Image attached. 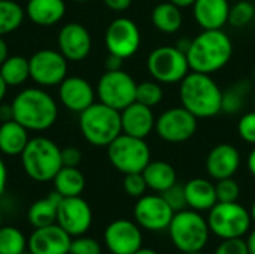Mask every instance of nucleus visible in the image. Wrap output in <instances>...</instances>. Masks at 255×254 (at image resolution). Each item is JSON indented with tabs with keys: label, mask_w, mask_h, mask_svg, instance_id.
Returning <instances> with one entry per match:
<instances>
[{
	"label": "nucleus",
	"mask_w": 255,
	"mask_h": 254,
	"mask_svg": "<svg viewBox=\"0 0 255 254\" xmlns=\"http://www.w3.org/2000/svg\"><path fill=\"white\" fill-rule=\"evenodd\" d=\"M60 100L72 112L81 114L94 103L93 85L81 76H66L60 84Z\"/></svg>",
	"instance_id": "nucleus-19"
},
{
	"label": "nucleus",
	"mask_w": 255,
	"mask_h": 254,
	"mask_svg": "<svg viewBox=\"0 0 255 254\" xmlns=\"http://www.w3.org/2000/svg\"><path fill=\"white\" fill-rule=\"evenodd\" d=\"M253 102H254V111H255V91H254V96H253Z\"/></svg>",
	"instance_id": "nucleus-57"
},
{
	"label": "nucleus",
	"mask_w": 255,
	"mask_h": 254,
	"mask_svg": "<svg viewBox=\"0 0 255 254\" xmlns=\"http://www.w3.org/2000/svg\"><path fill=\"white\" fill-rule=\"evenodd\" d=\"M247 246H248L250 254H255V229L250 232V235L247 238Z\"/></svg>",
	"instance_id": "nucleus-49"
},
{
	"label": "nucleus",
	"mask_w": 255,
	"mask_h": 254,
	"mask_svg": "<svg viewBox=\"0 0 255 254\" xmlns=\"http://www.w3.org/2000/svg\"><path fill=\"white\" fill-rule=\"evenodd\" d=\"M72 1H76V3H84V1H88V0H72Z\"/></svg>",
	"instance_id": "nucleus-56"
},
{
	"label": "nucleus",
	"mask_w": 255,
	"mask_h": 254,
	"mask_svg": "<svg viewBox=\"0 0 255 254\" xmlns=\"http://www.w3.org/2000/svg\"><path fill=\"white\" fill-rule=\"evenodd\" d=\"M21 254H31V253H30V252L27 250V252H24V253H21Z\"/></svg>",
	"instance_id": "nucleus-59"
},
{
	"label": "nucleus",
	"mask_w": 255,
	"mask_h": 254,
	"mask_svg": "<svg viewBox=\"0 0 255 254\" xmlns=\"http://www.w3.org/2000/svg\"><path fill=\"white\" fill-rule=\"evenodd\" d=\"M238 133L242 141L255 145V111L247 112L238 123Z\"/></svg>",
	"instance_id": "nucleus-40"
},
{
	"label": "nucleus",
	"mask_w": 255,
	"mask_h": 254,
	"mask_svg": "<svg viewBox=\"0 0 255 254\" xmlns=\"http://www.w3.org/2000/svg\"><path fill=\"white\" fill-rule=\"evenodd\" d=\"M66 13L64 0H28L25 15L37 25L49 27L63 19Z\"/></svg>",
	"instance_id": "nucleus-23"
},
{
	"label": "nucleus",
	"mask_w": 255,
	"mask_h": 254,
	"mask_svg": "<svg viewBox=\"0 0 255 254\" xmlns=\"http://www.w3.org/2000/svg\"><path fill=\"white\" fill-rule=\"evenodd\" d=\"M241 166V153L232 144L215 145L206 157V171L211 178L223 180L233 177Z\"/></svg>",
	"instance_id": "nucleus-21"
},
{
	"label": "nucleus",
	"mask_w": 255,
	"mask_h": 254,
	"mask_svg": "<svg viewBox=\"0 0 255 254\" xmlns=\"http://www.w3.org/2000/svg\"><path fill=\"white\" fill-rule=\"evenodd\" d=\"M30 78L43 87L60 85L67 75V58L55 49H39L28 58Z\"/></svg>",
	"instance_id": "nucleus-12"
},
{
	"label": "nucleus",
	"mask_w": 255,
	"mask_h": 254,
	"mask_svg": "<svg viewBox=\"0 0 255 254\" xmlns=\"http://www.w3.org/2000/svg\"><path fill=\"white\" fill-rule=\"evenodd\" d=\"M146 67L152 79L160 84L181 82L191 70L187 54L176 45H163L152 49L148 55Z\"/></svg>",
	"instance_id": "nucleus-9"
},
{
	"label": "nucleus",
	"mask_w": 255,
	"mask_h": 254,
	"mask_svg": "<svg viewBox=\"0 0 255 254\" xmlns=\"http://www.w3.org/2000/svg\"><path fill=\"white\" fill-rule=\"evenodd\" d=\"M57 225L72 238L85 235L93 225V211L90 204L81 196L63 198L57 211Z\"/></svg>",
	"instance_id": "nucleus-15"
},
{
	"label": "nucleus",
	"mask_w": 255,
	"mask_h": 254,
	"mask_svg": "<svg viewBox=\"0 0 255 254\" xmlns=\"http://www.w3.org/2000/svg\"><path fill=\"white\" fill-rule=\"evenodd\" d=\"M167 231L172 244L181 253L203 252L211 235L208 220L194 210H182L175 213Z\"/></svg>",
	"instance_id": "nucleus-6"
},
{
	"label": "nucleus",
	"mask_w": 255,
	"mask_h": 254,
	"mask_svg": "<svg viewBox=\"0 0 255 254\" xmlns=\"http://www.w3.org/2000/svg\"><path fill=\"white\" fill-rule=\"evenodd\" d=\"M9 57V51H7V43L4 42V39L0 36V64Z\"/></svg>",
	"instance_id": "nucleus-48"
},
{
	"label": "nucleus",
	"mask_w": 255,
	"mask_h": 254,
	"mask_svg": "<svg viewBox=\"0 0 255 254\" xmlns=\"http://www.w3.org/2000/svg\"><path fill=\"white\" fill-rule=\"evenodd\" d=\"M140 30L137 24L126 16L114 19L105 33V43L109 54H115L121 58L133 57L140 46Z\"/></svg>",
	"instance_id": "nucleus-13"
},
{
	"label": "nucleus",
	"mask_w": 255,
	"mask_h": 254,
	"mask_svg": "<svg viewBox=\"0 0 255 254\" xmlns=\"http://www.w3.org/2000/svg\"><path fill=\"white\" fill-rule=\"evenodd\" d=\"M151 21L158 31L166 33V34H173L182 27L184 16H182L181 7L167 0V1L158 3L152 9Z\"/></svg>",
	"instance_id": "nucleus-28"
},
{
	"label": "nucleus",
	"mask_w": 255,
	"mask_h": 254,
	"mask_svg": "<svg viewBox=\"0 0 255 254\" xmlns=\"http://www.w3.org/2000/svg\"><path fill=\"white\" fill-rule=\"evenodd\" d=\"M251 213L239 202H217L208 216L211 234L220 240L244 238L251 226Z\"/></svg>",
	"instance_id": "nucleus-7"
},
{
	"label": "nucleus",
	"mask_w": 255,
	"mask_h": 254,
	"mask_svg": "<svg viewBox=\"0 0 255 254\" xmlns=\"http://www.w3.org/2000/svg\"><path fill=\"white\" fill-rule=\"evenodd\" d=\"M123 187L126 190V193L131 198H142L148 189L146 181L143 178L142 172H134V174H126L124 181H123Z\"/></svg>",
	"instance_id": "nucleus-37"
},
{
	"label": "nucleus",
	"mask_w": 255,
	"mask_h": 254,
	"mask_svg": "<svg viewBox=\"0 0 255 254\" xmlns=\"http://www.w3.org/2000/svg\"><path fill=\"white\" fill-rule=\"evenodd\" d=\"M253 90V85L248 79H241L230 85L226 91H223V103H221V112L226 114H238L244 109L247 99L250 97V93Z\"/></svg>",
	"instance_id": "nucleus-30"
},
{
	"label": "nucleus",
	"mask_w": 255,
	"mask_h": 254,
	"mask_svg": "<svg viewBox=\"0 0 255 254\" xmlns=\"http://www.w3.org/2000/svg\"><path fill=\"white\" fill-rule=\"evenodd\" d=\"M106 148L109 162L124 175L142 172L151 162V150L140 138L121 133Z\"/></svg>",
	"instance_id": "nucleus-8"
},
{
	"label": "nucleus",
	"mask_w": 255,
	"mask_h": 254,
	"mask_svg": "<svg viewBox=\"0 0 255 254\" xmlns=\"http://www.w3.org/2000/svg\"><path fill=\"white\" fill-rule=\"evenodd\" d=\"M6 90H7V84L4 82V79H3L1 75H0V102L3 100V97H4V94H6Z\"/></svg>",
	"instance_id": "nucleus-52"
},
{
	"label": "nucleus",
	"mask_w": 255,
	"mask_h": 254,
	"mask_svg": "<svg viewBox=\"0 0 255 254\" xmlns=\"http://www.w3.org/2000/svg\"><path fill=\"white\" fill-rule=\"evenodd\" d=\"M134 254H158V253H157L155 250H152V249H143V247H142L139 252H136Z\"/></svg>",
	"instance_id": "nucleus-53"
},
{
	"label": "nucleus",
	"mask_w": 255,
	"mask_h": 254,
	"mask_svg": "<svg viewBox=\"0 0 255 254\" xmlns=\"http://www.w3.org/2000/svg\"><path fill=\"white\" fill-rule=\"evenodd\" d=\"M21 163L25 174L33 181H52L57 172L63 168L61 150L54 141L37 136L30 139L25 145L21 153Z\"/></svg>",
	"instance_id": "nucleus-4"
},
{
	"label": "nucleus",
	"mask_w": 255,
	"mask_h": 254,
	"mask_svg": "<svg viewBox=\"0 0 255 254\" xmlns=\"http://www.w3.org/2000/svg\"><path fill=\"white\" fill-rule=\"evenodd\" d=\"M179 99L197 118H211L221 112L223 91L208 73L190 72L179 82Z\"/></svg>",
	"instance_id": "nucleus-2"
},
{
	"label": "nucleus",
	"mask_w": 255,
	"mask_h": 254,
	"mask_svg": "<svg viewBox=\"0 0 255 254\" xmlns=\"http://www.w3.org/2000/svg\"><path fill=\"white\" fill-rule=\"evenodd\" d=\"M27 252V238L13 226L0 228V254H21Z\"/></svg>",
	"instance_id": "nucleus-33"
},
{
	"label": "nucleus",
	"mask_w": 255,
	"mask_h": 254,
	"mask_svg": "<svg viewBox=\"0 0 255 254\" xmlns=\"http://www.w3.org/2000/svg\"><path fill=\"white\" fill-rule=\"evenodd\" d=\"M185 198L190 210L194 211H209L217 202L215 184L208 181L206 178H193L185 186Z\"/></svg>",
	"instance_id": "nucleus-24"
},
{
	"label": "nucleus",
	"mask_w": 255,
	"mask_h": 254,
	"mask_svg": "<svg viewBox=\"0 0 255 254\" xmlns=\"http://www.w3.org/2000/svg\"><path fill=\"white\" fill-rule=\"evenodd\" d=\"M197 120L184 106L170 108L155 120V132L169 144H181L194 136L197 132Z\"/></svg>",
	"instance_id": "nucleus-11"
},
{
	"label": "nucleus",
	"mask_w": 255,
	"mask_h": 254,
	"mask_svg": "<svg viewBox=\"0 0 255 254\" xmlns=\"http://www.w3.org/2000/svg\"><path fill=\"white\" fill-rule=\"evenodd\" d=\"M169 1H172L173 4H176V6H179V7L182 9V7H190V6H193L196 0H169Z\"/></svg>",
	"instance_id": "nucleus-51"
},
{
	"label": "nucleus",
	"mask_w": 255,
	"mask_h": 254,
	"mask_svg": "<svg viewBox=\"0 0 255 254\" xmlns=\"http://www.w3.org/2000/svg\"><path fill=\"white\" fill-rule=\"evenodd\" d=\"M215 192L218 202H238L241 196V187L233 177L218 180L215 184Z\"/></svg>",
	"instance_id": "nucleus-36"
},
{
	"label": "nucleus",
	"mask_w": 255,
	"mask_h": 254,
	"mask_svg": "<svg viewBox=\"0 0 255 254\" xmlns=\"http://www.w3.org/2000/svg\"><path fill=\"white\" fill-rule=\"evenodd\" d=\"M58 48L67 61H81L91 51V34L82 24L69 22L58 33Z\"/></svg>",
	"instance_id": "nucleus-18"
},
{
	"label": "nucleus",
	"mask_w": 255,
	"mask_h": 254,
	"mask_svg": "<svg viewBox=\"0 0 255 254\" xmlns=\"http://www.w3.org/2000/svg\"><path fill=\"white\" fill-rule=\"evenodd\" d=\"M182 254H205L203 252H191V253H182Z\"/></svg>",
	"instance_id": "nucleus-55"
},
{
	"label": "nucleus",
	"mask_w": 255,
	"mask_h": 254,
	"mask_svg": "<svg viewBox=\"0 0 255 254\" xmlns=\"http://www.w3.org/2000/svg\"><path fill=\"white\" fill-rule=\"evenodd\" d=\"M247 166H248L250 174H251V175L255 178V147L251 150V153H250V156H248Z\"/></svg>",
	"instance_id": "nucleus-47"
},
{
	"label": "nucleus",
	"mask_w": 255,
	"mask_h": 254,
	"mask_svg": "<svg viewBox=\"0 0 255 254\" xmlns=\"http://www.w3.org/2000/svg\"><path fill=\"white\" fill-rule=\"evenodd\" d=\"M61 199L63 198L54 190L46 198H42V199L33 202L27 211L28 223L34 229L57 223V211H58V205H60Z\"/></svg>",
	"instance_id": "nucleus-25"
},
{
	"label": "nucleus",
	"mask_w": 255,
	"mask_h": 254,
	"mask_svg": "<svg viewBox=\"0 0 255 254\" xmlns=\"http://www.w3.org/2000/svg\"><path fill=\"white\" fill-rule=\"evenodd\" d=\"M123 61H124V58H121V57H118L115 54H109L108 58H106V63H105L106 70H120V69H123Z\"/></svg>",
	"instance_id": "nucleus-44"
},
{
	"label": "nucleus",
	"mask_w": 255,
	"mask_h": 254,
	"mask_svg": "<svg viewBox=\"0 0 255 254\" xmlns=\"http://www.w3.org/2000/svg\"><path fill=\"white\" fill-rule=\"evenodd\" d=\"M54 190L61 198L81 196L85 189V177L78 168L63 166L52 180Z\"/></svg>",
	"instance_id": "nucleus-29"
},
{
	"label": "nucleus",
	"mask_w": 255,
	"mask_h": 254,
	"mask_svg": "<svg viewBox=\"0 0 255 254\" xmlns=\"http://www.w3.org/2000/svg\"><path fill=\"white\" fill-rule=\"evenodd\" d=\"M142 174H143L148 189L160 195L178 183L175 168L170 163L163 162V160H155V162L151 160L146 165V168L142 171Z\"/></svg>",
	"instance_id": "nucleus-27"
},
{
	"label": "nucleus",
	"mask_w": 255,
	"mask_h": 254,
	"mask_svg": "<svg viewBox=\"0 0 255 254\" xmlns=\"http://www.w3.org/2000/svg\"><path fill=\"white\" fill-rule=\"evenodd\" d=\"M6 181H7L6 165H4V162L0 159V196L3 195V192H4V189H6Z\"/></svg>",
	"instance_id": "nucleus-46"
},
{
	"label": "nucleus",
	"mask_w": 255,
	"mask_h": 254,
	"mask_svg": "<svg viewBox=\"0 0 255 254\" xmlns=\"http://www.w3.org/2000/svg\"><path fill=\"white\" fill-rule=\"evenodd\" d=\"M105 4L115 12H123L126 9H128L133 3V0H103Z\"/></svg>",
	"instance_id": "nucleus-43"
},
{
	"label": "nucleus",
	"mask_w": 255,
	"mask_h": 254,
	"mask_svg": "<svg viewBox=\"0 0 255 254\" xmlns=\"http://www.w3.org/2000/svg\"><path fill=\"white\" fill-rule=\"evenodd\" d=\"M13 120L12 105H0V123Z\"/></svg>",
	"instance_id": "nucleus-45"
},
{
	"label": "nucleus",
	"mask_w": 255,
	"mask_h": 254,
	"mask_svg": "<svg viewBox=\"0 0 255 254\" xmlns=\"http://www.w3.org/2000/svg\"><path fill=\"white\" fill-rule=\"evenodd\" d=\"M105 246L112 254H134L143 246L140 226L136 222L118 219L108 225L103 234Z\"/></svg>",
	"instance_id": "nucleus-16"
},
{
	"label": "nucleus",
	"mask_w": 255,
	"mask_h": 254,
	"mask_svg": "<svg viewBox=\"0 0 255 254\" xmlns=\"http://www.w3.org/2000/svg\"><path fill=\"white\" fill-rule=\"evenodd\" d=\"M79 129L94 147H108L123 133L121 112L99 102L79 114Z\"/></svg>",
	"instance_id": "nucleus-5"
},
{
	"label": "nucleus",
	"mask_w": 255,
	"mask_h": 254,
	"mask_svg": "<svg viewBox=\"0 0 255 254\" xmlns=\"http://www.w3.org/2000/svg\"><path fill=\"white\" fill-rule=\"evenodd\" d=\"M121 112V129L123 133L145 139L155 130V115L152 108L142 105L139 102H133Z\"/></svg>",
	"instance_id": "nucleus-20"
},
{
	"label": "nucleus",
	"mask_w": 255,
	"mask_h": 254,
	"mask_svg": "<svg viewBox=\"0 0 255 254\" xmlns=\"http://www.w3.org/2000/svg\"><path fill=\"white\" fill-rule=\"evenodd\" d=\"M72 237L57 223L36 228L27 240V250L31 254H69Z\"/></svg>",
	"instance_id": "nucleus-17"
},
{
	"label": "nucleus",
	"mask_w": 255,
	"mask_h": 254,
	"mask_svg": "<svg viewBox=\"0 0 255 254\" xmlns=\"http://www.w3.org/2000/svg\"><path fill=\"white\" fill-rule=\"evenodd\" d=\"M255 18V6L254 3L248 0H239L230 7L229 13V24L235 28H242L248 25Z\"/></svg>",
	"instance_id": "nucleus-35"
},
{
	"label": "nucleus",
	"mask_w": 255,
	"mask_h": 254,
	"mask_svg": "<svg viewBox=\"0 0 255 254\" xmlns=\"http://www.w3.org/2000/svg\"><path fill=\"white\" fill-rule=\"evenodd\" d=\"M191 7L196 22L203 30H218L229 22L232 6L229 0H196Z\"/></svg>",
	"instance_id": "nucleus-22"
},
{
	"label": "nucleus",
	"mask_w": 255,
	"mask_h": 254,
	"mask_svg": "<svg viewBox=\"0 0 255 254\" xmlns=\"http://www.w3.org/2000/svg\"><path fill=\"white\" fill-rule=\"evenodd\" d=\"M0 228H1V213H0Z\"/></svg>",
	"instance_id": "nucleus-58"
},
{
	"label": "nucleus",
	"mask_w": 255,
	"mask_h": 254,
	"mask_svg": "<svg viewBox=\"0 0 255 254\" xmlns=\"http://www.w3.org/2000/svg\"><path fill=\"white\" fill-rule=\"evenodd\" d=\"M69 254H102V247L96 240L81 235L72 240Z\"/></svg>",
	"instance_id": "nucleus-39"
},
{
	"label": "nucleus",
	"mask_w": 255,
	"mask_h": 254,
	"mask_svg": "<svg viewBox=\"0 0 255 254\" xmlns=\"http://www.w3.org/2000/svg\"><path fill=\"white\" fill-rule=\"evenodd\" d=\"M137 82L126 70H106L97 82L96 94L99 100L117 111H123L136 102Z\"/></svg>",
	"instance_id": "nucleus-10"
},
{
	"label": "nucleus",
	"mask_w": 255,
	"mask_h": 254,
	"mask_svg": "<svg viewBox=\"0 0 255 254\" xmlns=\"http://www.w3.org/2000/svg\"><path fill=\"white\" fill-rule=\"evenodd\" d=\"M214 254H250V252L244 238H232L223 240L221 244L215 249Z\"/></svg>",
	"instance_id": "nucleus-41"
},
{
	"label": "nucleus",
	"mask_w": 255,
	"mask_h": 254,
	"mask_svg": "<svg viewBox=\"0 0 255 254\" xmlns=\"http://www.w3.org/2000/svg\"><path fill=\"white\" fill-rule=\"evenodd\" d=\"M161 196L164 198V201L169 204V207L178 213V211H182V210H187L188 205H187V198H185V189L184 186L181 184H173L170 189H167L166 192L161 193Z\"/></svg>",
	"instance_id": "nucleus-38"
},
{
	"label": "nucleus",
	"mask_w": 255,
	"mask_h": 254,
	"mask_svg": "<svg viewBox=\"0 0 255 254\" xmlns=\"http://www.w3.org/2000/svg\"><path fill=\"white\" fill-rule=\"evenodd\" d=\"M82 160V154L76 147H67L64 150H61V162L63 166H72V168H78V165Z\"/></svg>",
	"instance_id": "nucleus-42"
},
{
	"label": "nucleus",
	"mask_w": 255,
	"mask_h": 254,
	"mask_svg": "<svg viewBox=\"0 0 255 254\" xmlns=\"http://www.w3.org/2000/svg\"><path fill=\"white\" fill-rule=\"evenodd\" d=\"M233 55V43L223 30H203L194 39L187 51L190 69L200 73H214L221 70Z\"/></svg>",
	"instance_id": "nucleus-1"
},
{
	"label": "nucleus",
	"mask_w": 255,
	"mask_h": 254,
	"mask_svg": "<svg viewBox=\"0 0 255 254\" xmlns=\"http://www.w3.org/2000/svg\"><path fill=\"white\" fill-rule=\"evenodd\" d=\"M134 222L146 231L160 232L166 231L175 216L164 198L158 195H143L137 199L133 210Z\"/></svg>",
	"instance_id": "nucleus-14"
},
{
	"label": "nucleus",
	"mask_w": 255,
	"mask_h": 254,
	"mask_svg": "<svg viewBox=\"0 0 255 254\" xmlns=\"http://www.w3.org/2000/svg\"><path fill=\"white\" fill-rule=\"evenodd\" d=\"M0 75L4 82L12 87L21 85L30 78V64L25 57L10 55L0 64Z\"/></svg>",
	"instance_id": "nucleus-31"
},
{
	"label": "nucleus",
	"mask_w": 255,
	"mask_h": 254,
	"mask_svg": "<svg viewBox=\"0 0 255 254\" xmlns=\"http://www.w3.org/2000/svg\"><path fill=\"white\" fill-rule=\"evenodd\" d=\"M28 130L15 120L0 124V151L6 156H21L28 144Z\"/></svg>",
	"instance_id": "nucleus-26"
},
{
	"label": "nucleus",
	"mask_w": 255,
	"mask_h": 254,
	"mask_svg": "<svg viewBox=\"0 0 255 254\" xmlns=\"http://www.w3.org/2000/svg\"><path fill=\"white\" fill-rule=\"evenodd\" d=\"M163 88L161 84L155 79L152 81H142L136 87V102L146 105L149 108L157 106L163 100Z\"/></svg>",
	"instance_id": "nucleus-34"
},
{
	"label": "nucleus",
	"mask_w": 255,
	"mask_h": 254,
	"mask_svg": "<svg viewBox=\"0 0 255 254\" xmlns=\"http://www.w3.org/2000/svg\"><path fill=\"white\" fill-rule=\"evenodd\" d=\"M13 120L27 130L42 132L49 129L58 117L54 97L42 88H25L12 102Z\"/></svg>",
	"instance_id": "nucleus-3"
},
{
	"label": "nucleus",
	"mask_w": 255,
	"mask_h": 254,
	"mask_svg": "<svg viewBox=\"0 0 255 254\" xmlns=\"http://www.w3.org/2000/svg\"><path fill=\"white\" fill-rule=\"evenodd\" d=\"M190 45H191V39H188V37H184V39H181V40L176 43V48H179L182 52H185V54H187V51H188Z\"/></svg>",
	"instance_id": "nucleus-50"
},
{
	"label": "nucleus",
	"mask_w": 255,
	"mask_h": 254,
	"mask_svg": "<svg viewBox=\"0 0 255 254\" xmlns=\"http://www.w3.org/2000/svg\"><path fill=\"white\" fill-rule=\"evenodd\" d=\"M25 10L13 0H0V36L15 31L24 19Z\"/></svg>",
	"instance_id": "nucleus-32"
},
{
	"label": "nucleus",
	"mask_w": 255,
	"mask_h": 254,
	"mask_svg": "<svg viewBox=\"0 0 255 254\" xmlns=\"http://www.w3.org/2000/svg\"><path fill=\"white\" fill-rule=\"evenodd\" d=\"M250 213H251V219H253V222H254V223H255V201H254V202H253V207H251Z\"/></svg>",
	"instance_id": "nucleus-54"
}]
</instances>
